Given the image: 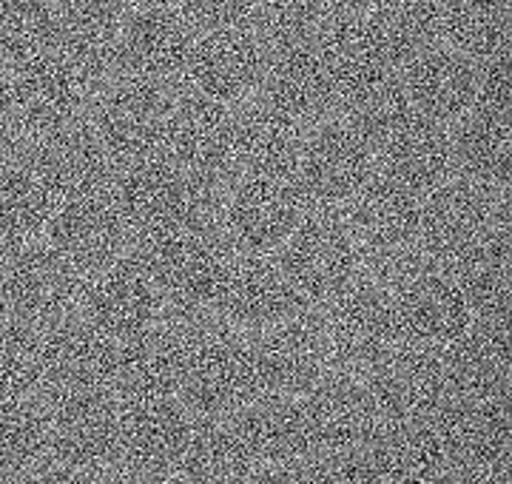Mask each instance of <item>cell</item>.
Returning a JSON list of instances; mask_svg holds the SVG:
<instances>
[{
    "instance_id": "6da1fadb",
    "label": "cell",
    "mask_w": 512,
    "mask_h": 484,
    "mask_svg": "<svg viewBox=\"0 0 512 484\" xmlns=\"http://www.w3.org/2000/svg\"><path fill=\"white\" fill-rule=\"evenodd\" d=\"M128 254L160 288L165 314L217 317L237 251L222 234L220 220L188 223L131 242Z\"/></svg>"
},
{
    "instance_id": "7a4b0ae2",
    "label": "cell",
    "mask_w": 512,
    "mask_h": 484,
    "mask_svg": "<svg viewBox=\"0 0 512 484\" xmlns=\"http://www.w3.org/2000/svg\"><path fill=\"white\" fill-rule=\"evenodd\" d=\"M362 251V271L393 288L427 265L421 254V197L373 174L359 194L339 208Z\"/></svg>"
},
{
    "instance_id": "3957f363",
    "label": "cell",
    "mask_w": 512,
    "mask_h": 484,
    "mask_svg": "<svg viewBox=\"0 0 512 484\" xmlns=\"http://www.w3.org/2000/svg\"><path fill=\"white\" fill-rule=\"evenodd\" d=\"M254 334H245L220 317H205L180 382V402L194 419H225L262 396Z\"/></svg>"
},
{
    "instance_id": "277c9868",
    "label": "cell",
    "mask_w": 512,
    "mask_h": 484,
    "mask_svg": "<svg viewBox=\"0 0 512 484\" xmlns=\"http://www.w3.org/2000/svg\"><path fill=\"white\" fill-rule=\"evenodd\" d=\"M131 231V242L177 225L220 220V194L194 186L165 154L120 163L106 191Z\"/></svg>"
},
{
    "instance_id": "5b68a950",
    "label": "cell",
    "mask_w": 512,
    "mask_h": 484,
    "mask_svg": "<svg viewBox=\"0 0 512 484\" xmlns=\"http://www.w3.org/2000/svg\"><path fill=\"white\" fill-rule=\"evenodd\" d=\"M52 413L49 459L37 479H106L120 473V402L111 391L43 396Z\"/></svg>"
},
{
    "instance_id": "8992f818",
    "label": "cell",
    "mask_w": 512,
    "mask_h": 484,
    "mask_svg": "<svg viewBox=\"0 0 512 484\" xmlns=\"http://www.w3.org/2000/svg\"><path fill=\"white\" fill-rule=\"evenodd\" d=\"M311 311L328 348L330 371H370L402 342L393 291L365 274Z\"/></svg>"
},
{
    "instance_id": "52a82bcc",
    "label": "cell",
    "mask_w": 512,
    "mask_h": 484,
    "mask_svg": "<svg viewBox=\"0 0 512 484\" xmlns=\"http://www.w3.org/2000/svg\"><path fill=\"white\" fill-rule=\"evenodd\" d=\"M271 257L308 308L322 305L365 274L359 242L339 208L313 205Z\"/></svg>"
},
{
    "instance_id": "ba28073f",
    "label": "cell",
    "mask_w": 512,
    "mask_h": 484,
    "mask_svg": "<svg viewBox=\"0 0 512 484\" xmlns=\"http://www.w3.org/2000/svg\"><path fill=\"white\" fill-rule=\"evenodd\" d=\"M510 231L507 191L450 177L421 197V254L427 265L453 268L473 248Z\"/></svg>"
},
{
    "instance_id": "9c48e42d",
    "label": "cell",
    "mask_w": 512,
    "mask_h": 484,
    "mask_svg": "<svg viewBox=\"0 0 512 484\" xmlns=\"http://www.w3.org/2000/svg\"><path fill=\"white\" fill-rule=\"evenodd\" d=\"M163 154L194 186L225 197L239 177L234 109L197 92L174 97Z\"/></svg>"
},
{
    "instance_id": "30bf717a",
    "label": "cell",
    "mask_w": 512,
    "mask_h": 484,
    "mask_svg": "<svg viewBox=\"0 0 512 484\" xmlns=\"http://www.w3.org/2000/svg\"><path fill=\"white\" fill-rule=\"evenodd\" d=\"M0 280L9 317L49 325L80 314L89 277L63 260L49 242H18L0 254Z\"/></svg>"
},
{
    "instance_id": "8fae6325",
    "label": "cell",
    "mask_w": 512,
    "mask_h": 484,
    "mask_svg": "<svg viewBox=\"0 0 512 484\" xmlns=\"http://www.w3.org/2000/svg\"><path fill=\"white\" fill-rule=\"evenodd\" d=\"M6 160L32 168L40 177V183L55 194L57 203L106 194L111 177L120 166L111 157V151L103 146L89 117L69 123L63 129L46 131V134L20 131L15 151Z\"/></svg>"
},
{
    "instance_id": "7c38bea8",
    "label": "cell",
    "mask_w": 512,
    "mask_h": 484,
    "mask_svg": "<svg viewBox=\"0 0 512 484\" xmlns=\"http://www.w3.org/2000/svg\"><path fill=\"white\" fill-rule=\"evenodd\" d=\"M120 473L131 479H171L180 473L197 419L177 393L123 396Z\"/></svg>"
},
{
    "instance_id": "4fadbf2b",
    "label": "cell",
    "mask_w": 512,
    "mask_h": 484,
    "mask_svg": "<svg viewBox=\"0 0 512 484\" xmlns=\"http://www.w3.org/2000/svg\"><path fill=\"white\" fill-rule=\"evenodd\" d=\"M251 479H299L311 459V433L302 402L262 393L245 408L225 416Z\"/></svg>"
},
{
    "instance_id": "5bb4252c",
    "label": "cell",
    "mask_w": 512,
    "mask_h": 484,
    "mask_svg": "<svg viewBox=\"0 0 512 484\" xmlns=\"http://www.w3.org/2000/svg\"><path fill=\"white\" fill-rule=\"evenodd\" d=\"M313 205L293 180L239 174L220 205V228L245 257H271Z\"/></svg>"
},
{
    "instance_id": "9a60e30c",
    "label": "cell",
    "mask_w": 512,
    "mask_h": 484,
    "mask_svg": "<svg viewBox=\"0 0 512 484\" xmlns=\"http://www.w3.org/2000/svg\"><path fill=\"white\" fill-rule=\"evenodd\" d=\"M450 479L504 482L512 465L510 396L504 399H453L436 413Z\"/></svg>"
},
{
    "instance_id": "2e32d148",
    "label": "cell",
    "mask_w": 512,
    "mask_h": 484,
    "mask_svg": "<svg viewBox=\"0 0 512 484\" xmlns=\"http://www.w3.org/2000/svg\"><path fill=\"white\" fill-rule=\"evenodd\" d=\"M376 174V151L345 117H328L305 134L293 183L308 203L342 208Z\"/></svg>"
},
{
    "instance_id": "e0dca14e",
    "label": "cell",
    "mask_w": 512,
    "mask_h": 484,
    "mask_svg": "<svg viewBox=\"0 0 512 484\" xmlns=\"http://www.w3.org/2000/svg\"><path fill=\"white\" fill-rule=\"evenodd\" d=\"M174 94L165 86L117 75L89 109V123L117 163L163 154Z\"/></svg>"
},
{
    "instance_id": "ac0fdd59",
    "label": "cell",
    "mask_w": 512,
    "mask_h": 484,
    "mask_svg": "<svg viewBox=\"0 0 512 484\" xmlns=\"http://www.w3.org/2000/svg\"><path fill=\"white\" fill-rule=\"evenodd\" d=\"M12 92L18 129L23 134H46L86 120L103 89L57 43H52L43 55L18 66V75L12 77Z\"/></svg>"
},
{
    "instance_id": "d6986e66",
    "label": "cell",
    "mask_w": 512,
    "mask_h": 484,
    "mask_svg": "<svg viewBox=\"0 0 512 484\" xmlns=\"http://www.w3.org/2000/svg\"><path fill=\"white\" fill-rule=\"evenodd\" d=\"M43 385L40 396L111 391L117 382L120 342L103 334L83 314L40 325Z\"/></svg>"
},
{
    "instance_id": "ffe728a7",
    "label": "cell",
    "mask_w": 512,
    "mask_h": 484,
    "mask_svg": "<svg viewBox=\"0 0 512 484\" xmlns=\"http://www.w3.org/2000/svg\"><path fill=\"white\" fill-rule=\"evenodd\" d=\"M299 402L311 433V459L362 450L384 428L382 413L359 373H325Z\"/></svg>"
},
{
    "instance_id": "44dd1931",
    "label": "cell",
    "mask_w": 512,
    "mask_h": 484,
    "mask_svg": "<svg viewBox=\"0 0 512 484\" xmlns=\"http://www.w3.org/2000/svg\"><path fill=\"white\" fill-rule=\"evenodd\" d=\"M359 376L365 379L384 425L430 419L453 402L439 348L399 342L390 354Z\"/></svg>"
},
{
    "instance_id": "7402d4cb",
    "label": "cell",
    "mask_w": 512,
    "mask_h": 484,
    "mask_svg": "<svg viewBox=\"0 0 512 484\" xmlns=\"http://www.w3.org/2000/svg\"><path fill=\"white\" fill-rule=\"evenodd\" d=\"M399 339L419 348H444L473 322L456 277L436 265H421L393 288Z\"/></svg>"
},
{
    "instance_id": "603a6c76",
    "label": "cell",
    "mask_w": 512,
    "mask_h": 484,
    "mask_svg": "<svg viewBox=\"0 0 512 484\" xmlns=\"http://www.w3.org/2000/svg\"><path fill=\"white\" fill-rule=\"evenodd\" d=\"M373 151L376 174L419 197L456 177L447 126L424 120L410 106L376 137Z\"/></svg>"
},
{
    "instance_id": "cb8c5ba5",
    "label": "cell",
    "mask_w": 512,
    "mask_h": 484,
    "mask_svg": "<svg viewBox=\"0 0 512 484\" xmlns=\"http://www.w3.org/2000/svg\"><path fill=\"white\" fill-rule=\"evenodd\" d=\"M80 314L117 342L143 334L165 314L163 297L131 254L89 277Z\"/></svg>"
},
{
    "instance_id": "d4e9b609",
    "label": "cell",
    "mask_w": 512,
    "mask_h": 484,
    "mask_svg": "<svg viewBox=\"0 0 512 484\" xmlns=\"http://www.w3.org/2000/svg\"><path fill=\"white\" fill-rule=\"evenodd\" d=\"M46 242L63 260H69L92 277L106 265L126 257L131 248V231L117 214L106 194L77 197L57 203L52 220L46 225Z\"/></svg>"
},
{
    "instance_id": "484cf974",
    "label": "cell",
    "mask_w": 512,
    "mask_h": 484,
    "mask_svg": "<svg viewBox=\"0 0 512 484\" xmlns=\"http://www.w3.org/2000/svg\"><path fill=\"white\" fill-rule=\"evenodd\" d=\"M399 92L419 117L450 129L476 106L478 63L453 49L427 46L402 66Z\"/></svg>"
},
{
    "instance_id": "4316f807",
    "label": "cell",
    "mask_w": 512,
    "mask_h": 484,
    "mask_svg": "<svg viewBox=\"0 0 512 484\" xmlns=\"http://www.w3.org/2000/svg\"><path fill=\"white\" fill-rule=\"evenodd\" d=\"M254 351L265 393L299 399L330 373L328 348L311 308L254 334Z\"/></svg>"
},
{
    "instance_id": "83f0119b",
    "label": "cell",
    "mask_w": 512,
    "mask_h": 484,
    "mask_svg": "<svg viewBox=\"0 0 512 484\" xmlns=\"http://www.w3.org/2000/svg\"><path fill=\"white\" fill-rule=\"evenodd\" d=\"M194 57L191 26L163 6H151L134 15L123 26L117 40V63L120 75L148 80L171 89L177 80L188 75Z\"/></svg>"
},
{
    "instance_id": "f1b7e54d",
    "label": "cell",
    "mask_w": 512,
    "mask_h": 484,
    "mask_svg": "<svg viewBox=\"0 0 512 484\" xmlns=\"http://www.w3.org/2000/svg\"><path fill=\"white\" fill-rule=\"evenodd\" d=\"M256 94L296 123H302L305 129L328 120L336 112L328 63L319 43H313L311 38L279 46V52L268 60V72Z\"/></svg>"
},
{
    "instance_id": "f546056e",
    "label": "cell",
    "mask_w": 512,
    "mask_h": 484,
    "mask_svg": "<svg viewBox=\"0 0 512 484\" xmlns=\"http://www.w3.org/2000/svg\"><path fill=\"white\" fill-rule=\"evenodd\" d=\"M268 60L271 52L265 40L234 26L214 32L205 43L194 46L188 80L197 94L234 106L259 92L262 77L268 72Z\"/></svg>"
},
{
    "instance_id": "4dcf8cb0",
    "label": "cell",
    "mask_w": 512,
    "mask_h": 484,
    "mask_svg": "<svg viewBox=\"0 0 512 484\" xmlns=\"http://www.w3.org/2000/svg\"><path fill=\"white\" fill-rule=\"evenodd\" d=\"M453 399L510 396V328L507 319H473L467 331L439 348Z\"/></svg>"
},
{
    "instance_id": "1f68e13d",
    "label": "cell",
    "mask_w": 512,
    "mask_h": 484,
    "mask_svg": "<svg viewBox=\"0 0 512 484\" xmlns=\"http://www.w3.org/2000/svg\"><path fill=\"white\" fill-rule=\"evenodd\" d=\"M308 311V305L285 280L274 257L237 254L217 317L245 334H262L285 319Z\"/></svg>"
},
{
    "instance_id": "d6a6232c",
    "label": "cell",
    "mask_w": 512,
    "mask_h": 484,
    "mask_svg": "<svg viewBox=\"0 0 512 484\" xmlns=\"http://www.w3.org/2000/svg\"><path fill=\"white\" fill-rule=\"evenodd\" d=\"M234 123H237L239 174L293 180L302 143L308 134L302 123L279 112L259 94L239 103V112H234Z\"/></svg>"
},
{
    "instance_id": "836d02e7",
    "label": "cell",
    "mask_w": 512,
    "mask_h": 484,
    "mask_svg": "<svg viewBox=\"0 0 512 484\" xmlns=\"http://www.w3.org/2000/svg\"><path fill=\"white\" fill-rule=\"evenodd\" d=\"M447 131H450L453 174L470 183L507 191L512 168L510 112L473 106Z\"/></svg>"
},
{
    "instance_id": "e575fe53",
    "label": "cell",
    "mask_w": 512,
    "mask_h": 484,
    "mask_svg": "<svg viewBox=\"0 0 512 484\" xmlns=\"http://www.w3.org/2000/svg\"><path fill=\"white\" fill-rule=\"evenodd\" d=\"M456 277L473 319H507L512 299L510 231H501L447 268Z\"/></svg>"
},
{
    "instance_id": "d590c367",
    "label": "cell",
    "mask_w": 512,
    "mask_h": 484,
    "mask_svg": "<svg viewBox=\"0 0 512 484\" xmlns=\"http://www.w3.org/2000/svg\"><path fill=\"white\" fill-rule=\"evenodd\" d=\"M52 445V413L43 396L0 402V470L6 476H37Z\"/></svg>"
},
{
    "instance_id": "8d00e7d4",
    "label": "cell",
    "mask_w": 512,
    "mask_h": 484,
    "mask_svg": "<svg viewBox=\"0 0 512 484\" xmlns=\"http://www.w3.org/2000/svg\"><path fill=\"white\" fill-rule=\"evenodd\" d=\"M57 200L35 171L6 160L0 168V242L18 245L35 240L55 214Z\"/></svg>"
},
{
    "instance_id": "74e56055",
    "label": "cell",
    "mask_w": 512,
    "mask_h": 484,
    "mask_svg": "<svg viewBox=\"0 0 512 484\" xmlns=\"http://www.w3.org/2000/svg\"><path fill=\"white\" fill-rule=\"evenodd\" d=\"M441 35L450 49L470 60H490L504 55L507 40V3L504 0H444Z\"/></svg>"
},
{
    "instance_id": "f35d334b",
    "label": "cell",
    "mask_w": 512,
    "mask_h": 484,
    "mask_svg": "<svg viewBox=\"0 0 512 484\" xmlns=\"http://www.w3.org/2000/svg\"><path fill=\"white\" fill-rule=\"evenodd\" d=\"M60 23L49 0H0V66H23L57 40Z\"/></svg>"
},
{
    "instance_id": "ab89813d",
    "label": "cell",
    "mask_w": 512,
    "mask_h": 484,
    "mask_svg": "<svg viewBox=\"0 0 512 484\" xmlns=\"http://www.w3.org/2000/svg\"><path fill=\"white\" fill-rule=\"evenodd\" d=\"M43 385L40 328L23 319H0V402L35 396Z\"/></svg>"
},
{
    "instance_id": "60d3db41",
    "label": "cell",
    "mask_w": 512,
    "mask_h": 484,
    "mask_svg": "<svg viewBox=\"0 0 512 484\" xmlns=\"http://www.w3.org/2000/svg\"><path fill=\"white\" fill-rule=\"evenodd\" d=\"M256 6L279 46L311 38L325 12V0H256Z\"/></svg>"
},
{
    "instance_id": "b9f144b4",
    "label": "cell",
    "mask_w": 512,
    "mask_h": 484,
    "mask_svg": "<svg viewBox=\"0 0 512 484\" xmlns=\"http://www.w3.org/2000/svg\"><path fill=\"white\" fill-rule=\"evenodd\" d=\"M254 6L256 0H188V18L202 29L222 32L239 26Z\"/></svg>"
},
{
    "instance_id": "7bdbcfd3",
    "label": "cell",
    "mask_w": 512,
    "mask_h": 484,
    "mask_svg": "<svg viewBox=\"0 0 512 484\" xmlns=\"http://www.w3.org/2000/svg\"><path fill=\"white\" fill-rule=\"evenodd\" d=\"M63 15L74 29H97L106 32L109 23L123 9V0H60Z\"/></svg>"
},
{
    "instance_id": "ee69618b",
    "label": "cell",
    "mask_w": 512,
    "mask_h": 484,
    "mask_svg": "<svg viewBox=\"0 0 512 484\" xmlns=\"http://www.w3.org/2000/svg\"><path fill=\"white\" fill-rule=\"evenodd\" d=\"M18 129V112H15V92H12V80L0 75V140L9 137Z\"/></svg>"
},
{
    "instance_id": "f6af8a7d",
    "label": "cell",
    "mask_w": 512,
    "mask_h": 484,
    "mask_svg": "<svg viewBox=\"0 0 512 484\" xmlns=\"http://www.w3.org/2000/svg\"><path fill=\"white\" fill-rule=\"evenodd\" d=\"M9 317V311H6V294H3V280H0V319Z\"/></svg>"
},
{
    "instance_id": "bcb514c9",
    "label": "cell",
    "mask_w": 512,
    "mask_h": 484,
    "mask_svg": "<svg viewBox=\"0 0 512 484\" xmlns=\"http://www.w3.org/2000/svg\"><path fill=\"white\" fill-rule=\"evenodd\" d=\"M3 163H6V154H0V168H3Z\"/></svg>"
},
{
    "instance_id": "7dc6e473",
    "label": "cell",
    "mask_w": 512,
    "mask_h": 484,
    "mask_svg": "<svg viewBox=\"0 0 512 484\" xmlns=\"http://www.w3.org/2000/svg\"><path fill=\"white\" fill-rule=\"evenodd\" d=\"M350 3H367V0H350Z\"/></svg>"
}]
</instances>
